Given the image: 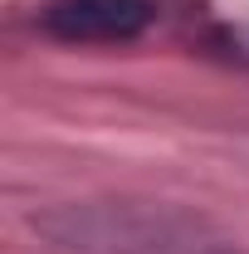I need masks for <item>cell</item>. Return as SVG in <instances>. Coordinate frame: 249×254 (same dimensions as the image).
Masks as SVG:
<instances>
[{
  "label": "cell",
  "mask_w": 249,
  "mask_h": 254,
  "mask_svg": "<svg viewBox=\"0 0 249 254\" xmlns=\"http://www.w3.org/2000/svg\"><path fill=\"white\" fill-rule=\"evenodd\" d=\"M30 230L68 254H225L200 215L152 200H63L34 210Z\"/></svg>",
  "instance_id": "6da1fadb"
},
{
  "label": "cell",
  "mask_w": 249,
  "mask_h": 254,
  "mask_svg": "<svg viewBox=\"0 0 249 254\" xmlns=\"http://www.w3.org/2000/svg\"><path fill=\"white\" fill-rule=\"evenodd\" d=\"M225 54H235L240 64H249V25H240V30H225Z\"/></svg>",
  "instance_id": "3957f363"
},
{
  "label": "cell",
  "mask_w": 249,
  "mask_h": 254,
  "mask_svg": "<svg viewBox=\"0 0 249 254\" xmlns=\"http://www.w3.org/2000/svg\"><path fill=\"white\" fill-rule=\"evenodd\" d=\"M156 0H49L39 30L63 44H132L152 30Z\"/></svg>",
  "instance_id": "7a4b0ae2"
}]
</instances>
